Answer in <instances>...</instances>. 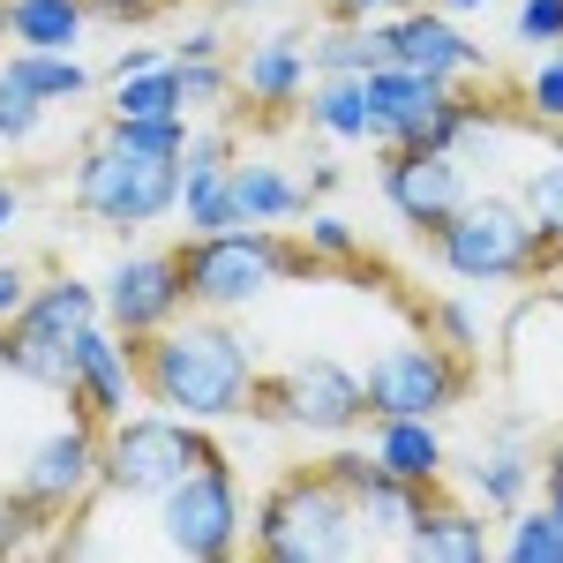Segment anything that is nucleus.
<instances>
[{"mask_svg":"<svg viewBox=\"0 0 563 563\" xmlns=\"http://www.w3.org/2000/svg\"><path fill=\"white\" fill-rule=\"evenodd\" d=\"M143 398L151 406H166V413H188V421H249L256 413V390H263V368L249 339L225 323V316H188L180 308L166 331H151L143 346Z\"/></svg>","mask_w":563,"mask_h":563,"instance_id":"nucleus-1","label":"nucleus"},{"mask_svg":"<svg viewBox=\"0 0 563 563\" xmlns=\"http://www.w3.org/2000/svg\"><path fill=\"white\" fill-rule=\"evenodd\" d=\"M180 256V286H188V308L203 316H241L256 308L263 294H278L286 278L316 271L301 241H286L278 225H225V233H188Z\"/></svg>","mask_w":563,"mask_h":563,"instance_id":"nucleus-2","label":"nucleus"},{"mask_svg":"<svg viewBox=\"0 0 563 563\" xmlns=\"http://www.w3.org/2000/svg\"><path fill=\"white\" fill-rule=\"evenodd\" d=\"M429 241H435V263H443L459 286H474V294H481V286H526V278H541V271L556 263V249L533 233L526 203H519V196H504V188L466 196Z\"/></svg>","mask_w":563,"mask_h":563,"instance_id":"nucleus-3","label":"nucleus"},{"mask_svg":"<svg viewBox=\"0 0 563 563\" xmlns=\"http://www.w3.org/2000/svg\"><path fill=\"white\" fill-rule=\"evenodd\" d=\"M203 459H218V443L203 435V421L166 413V406H135L113 429L98 435V496L113 504H158L180 474H196Z\"/></svg>","mask_w":563,"mask_h":563,"instance_id":"nucleus-4","label":"nucleus"},{"mask_svg":"<svg viewBox=\"0 0 563 563\" xmlns=\"http://www.w3.org/2000/svg\"><path fill=\"white\" fill-rule=\"evenodd\" d=\"M249 541L271 563H353L361 556V519H353V496L323 466L286 474L256 511H249Z\"/></svg>","mask_w":563,"mask_h":563,"instance_id":"nucleus-5","label":"nucleus"},{"mask_svg":"<svg viewBox=\"0 0 563 563\" xmlns=\"http://www.w3.org/2000/svg\"><path fill=\"white\" fill-rule=\"evenodd\" d=\"M68 196L90 225L106 233H143L158 218H174L180 203V158H158V151H129L121 135L106 129L98 143H84L76 174H68Z\"/></svg>","mask_w":563,"mask_h":563,"instance_id":"nucleus-6","label":"nucleus"},{"mask_svg":"<svg viewBox=\"0 0 563 563\" xmlns=\"http://www.w3.org/2000/svg\"><path fill=\"white\" fill-rule=\"evenodd\" d=\"M90 323H98V286L90 278H45V286H31V301L0 323L8 376L45 390V398H68V384H76V339Z\"/></svg>","mask_w":563,"mask_h":563,"instance_id":"nucleus-7","label":"nucleus"},{"mask_svg":"<svg viewBox=\"0 0 563 563\" xmlns=\"http://www.w3.org/2000/svg\"><path fill=\"white\" fill-rule=\"evenodd\" d=\"M151 511H158V549L180 563H225L249 541V496L225 459H203L196 474H180Z\"/></svg>","mask_w":563,"mask_h":563,"instance_id":"nucleus-8","label":"nucleus"},{"mask_svg":"<svg viewBox=\"0 0 563 563\" xmlns=\"http://www.w3.org/2000/svg\"><path fill=\"white\" fill-rule=\"evenodd\" d=\"M98 435H106V429H98L90 413L68 406L60 421L31 429V443L15 451V481H8V488H15L38 519L60 526L84 496H98Z\"/></svg>","mask_w":563,"mask_h":563,"instance_id":"nucleus-9","label":"nucleus"},{"mask_svg":"<svg viewBox=\"0 0 563 563\" xmlns=\"http://www.w3.org/2000/svg\"><path fill=\"white\" fill-rule=\"evenodd\" d=\"M361 398L376 421H398V413L435 421L466 398V353H451L443 339H398L361 368Z\"/></svg>","mask_w":563,"mask_h":563,"instance_id":"nucleus-10","label":"nucleus"},{"mask_svg":"<svg viewBox=\"0 0 563 563\" xmlns=\"http://www.w3.org/2000/svg\"><path fill=\"white\" fill-rule=\"evenodd\" d=\"M256 413H271L278 429H301V435H346L368 413V398H361V376H353L346 361L301 353V361H286L256 390Z\"/></svg>","mask_w":563,"mask_h":563,"instance_id":"nucleus-11","label":"nucleus"},{"mask_svg":"<svg viewBox=\"0 0 563 563\" xmlns=\"http://www.w3.org/2000/svg\"><path fill=\"white\" fill-rule=\"evenodd\" d=\"M376 188H384L390 218H398L406 233L429 241L435 225L474 196V174H466V158H451V151H406V143H384Z\"/></svg>","mask_w":563,"mask_h":563,"instance_id":"nucleus-12","label":"nucleus"},{"mask_svg":"<svg viewBox=\"0 0 563 563\" xmlns=\"http://www.w3.org/2000/svg\"><path fill=\"white\" fill-rule=\"evenodd\" d=\"M180 308H188V286H180V256H166V249H129L98 278V316L135 346L151 331H166Z\"/></svg>","mask_w":563,"mask_h":563,"instance_id":"nucleus-13","label":"nucleus"},{"mask_svg":"<svg viewBox=\"0 0 563 563\" xmlns=\"http://www.w3.org/2000/svg\"><path fill=\"white\" fill-rule=\"evenodd\" d=\"M376 31H384V60L398 68H413V76H435V84H466V76H488V53L481 38L459 31V15H443L429 0H413V8H398V15H376Z\"/></svg>","mask_w":563,"mask_h":563,"instance_id":"nucleus-14","label":"nucleus"},{"mask_svg":"<svg viewBox=\"0 0 563 563\" xmlns=\"http://www.w3.org/2000/svg\"><path fill=\"white\" fill-rule=\"evenodd\" d=\"M368 106H376V129L384 143H406V151H451V113H459V90L435 84V76H413V68H368Z\"/></svg>","mask_w":563,"mask_h":563,"instance_id":"nucleus-15","label":"nucleus"},{"mask_svg":"<svg viewBox=\"0 0 563 563\" xmlns=\"http://www.w3.org/2000/svg\"><path fill=\"white\" fill-rule=\"evenodd\" d=\"M68 406L90 413L98 429H113L121 413L143 406V361H135V339H121L106 316L76 339V384H68Z\"/></svg>","mask_w":563,"mask_h":563,"instance_id":"nucleus-16","label":"nucleus"},{"mask_svg":"<svg viewBox=\"0 0 563 563\" xmlns=\"http://www.w3.org/2000/svg\"><path fill=\"white\" fill-rule=\"evenodd\" d=\"M533 466H541V451H526V413H504L496 435H481V451L466 459V504L474 511H519L526 488H533Z\"/></svg>","mask_w":563,"mask_h":563,"instance_id":"nucleus-17","label":"nucleus"},{"mask_svg":"<svg viewBox=\"0 0 563 563\" xmlns=\"http://www.w3.org/2000/svg\"><path fill=\"white\" fill-rule=\"evenodd\" d=\"M233 84L249 90L263 113H286V106H301V90L316 84V68H308V38H301V31H263V38L241 53Z\"/></svg>","mask_w":563,"mask_h":563,"instance_id":"nucleus-18","label":"nucleus"},{"mask_svg":"<svg viewBox=\"0 0 563 563\" xmlns=\"http://www.w3.org/2000/svg\"><path fill=\"white\" fill-rule=\"evenodd\" d=\"M435 488L421 481H398V474H376L361 496H353V519H361V556H406V541H413V526L429 511Z\"/></svg>","mask_w":563,"mask_h":563,"instance_id":"nucleus-19","label":"nucleus"},{"mask_svg":"<svg viewBox=\"0 0 563 563\" xmlns=\"http://www.w3.org/2000/svg\"><path fill=\"white\" fill-rule=\"evenodd\" d=\"M406 556L413 563H488L496 556V533H488V519H481L474 504L429 496V511H421V526H413Z\"/></svg>","mask_w":563,"mask_h":563,"instance_id":"nucleus-20","label":"nucleus"},{"mask_svg":"<svg viewBox=\"0 0 563 563\" xmlns=\"http://www.w3.org/2000/svg\"><path fill=\"white\" fill-rule=\"evenodd\" d=\"M301 113L323 143H376L384 151V129H376V106H368V84L361 76H316L301 90Z\"/></svg>","mask_w":563,"mask_h":563,"instance_id":"nucleus-21","label":"nucleus"},{"mask_svg":"<svg viewBox=\"0 0 563 563\" xmlns=\"http://www.w3.org/2000/svg\"><path fill=\"white\" fill-rule=\"evenodd\" d=\"M376 466L398 481H421V488H435L443 481V466H451V443H443V429L435 421H421V413H398V421H376Z\"/></svg>","mask_w":563,"mask_h":563,"instance_id":"nucleus-22","label":"nucleus"},{"mask_svg":"<svg viewBox=\"0 0 563 563\" xmlns=\"http://www.w3.org/2000/svg\"><path fill=\"white\" fill-rule=\"evenodd\" d=\"M233 203H241V225H301L308 188L278 158H241L233 166Z\"/></svg>","mask_w":563,"mask_h":563,"instance_id":"nucleus-23","label":"nucleus"},{"mask_svg":"<svg viewBox=\"0 0 563 563\" xmlns=\"http://www.w3.org/2000/svg\"><path fill=\"white\" fill-rule=\"evenodd\" d=\"M90 31L84 0H8V45H31V53H76Z\"/></svg>","mask_w":563,"mask_h":563,"instance_id":"nucleus-24","label":"nucleus"},{"mask_svg":"<svg viewBox=\"0 0 563 563\" xmlns=\"http://www.w3.org/2000/svg\"><path fill=\"white\" fill-rule=\"evenodd\" d=\"M0 76H15V84L31 90V98H45V106H76V98H90V68L76 60V53L8 45V53H0Z\"/></svg>","mask_w":563,"mask_h":563,"instance_id":"nucleus-25","label":"nucleus"},{"mask_svg":"<svg viewBox=\"0 0 563 563\" xmlns=\"http://www.w3.org/2000/svg\"><path fill=\"white\" fill-rule=\"evenodd\" d=\"M308 68H316V76H368V68H384V31L331 15V31L308 38Z\"/></svg>","mask_w":563,"mask_h":563,"instance_id":"nucleus-26","label":"nucleus"},{"mask_svg":"<svg viewBox=\"0 0 563 563\" xmlns=\"http://www.w3.org/2000/svg\"><path fill=\"white\" fill-rule=\"evenodd\" d=\"M180 225L188 233H225V225H241V203H233V166H196V174H180Z\"/></svg>","mask_w":563,"mask_h":563,"instance_id":"nucleus-27","label":"nucleus"},{"mask_svg":"<svg viewBox=\"0 0 563 563\" xmlns=\"http://www.w3.org/2000/svg\"><path fill=\"white\" fill-rule=\"evenodd\" d=\"M113 121H166L180 113V84H174V53L158 68H135V76H113V98H106Z\"/></svg>","mask_w":563,"mask_h":563,"instance_id":"nucleus-28","label":"nucleus"},{"mask_svg":"<svg viewBox=\"0 0 563 563\" xmlns=\"http://www.w3.org/2000/svg\"><path fill=\"white\" fill-rule=\"evenodd\" d=\"M511 563H563V519L549 504H519L504 511V541H496Z\"/></svg>","mask_w":563,"mask_h":563,"instance_id":"nucleus-29","label":"nucleus"},{"mask_svg":"<svg viewBox=\"0 0 563 563\" xmlns=\"http://www.w3.org/2000/svg\"><path fill=\"white\" fill-rule=\"evenodd\" d=\"M511 196L526 203V218H533V233H541V241H549V249L563 256V151L549 158V166H533V174H526L519 188H511Z\"/></svg>","mask_w":563,"mask_h":563,"instance_id":"nucleus-30","label":"nucleus"},{"mask_svg":"<svg viewBox=\"0 0 563 563\" xmlns=\"http://www.w3.org/2000/svg\"><path fill=\"white\" fill-rule=\"evenodd\" d=\"M301 249H308V263H361V225L308 203L301 211Z\"/></svg>","mask_w":563,"mask_h":563,"instance_id":"nucleus-31","label":"nucleus"},{"mask_svg":"<svg viewBox=\"0 0 563 563\" xmlns=\"http://www.w3.org/2000/svg\"><path fill=\"white\" fill-rule=\"evenodd\" d=\"M519 106L541 129H563V45L533 53V68H526V84H519Z\"/></svg>","mask_w":563,"mask_h":563,"instance_id":"nucleus-32","label":"nucleus"},{"mask_svg":"<svg viewBox=\"0 0 563 563\" xmlns=\"http://www.w3.org/2000/svg\"><path fill=\"white\" fill-rule=\"evenodd\" d=\"M174 84H180V113H218L233 98V68L225 60H174Z\"/></svg>","mask_w":563,"mask_h":563,"instance_id":"nucleus-33","label":"nucleus"},{"mask_svg":"<svg viewBox=\"0 0 563 563\" xmlns=\"http://www.w3.org/2000/svg\"><path fill=\"white\" fill-rule=\"evenodd\" d=\"M45 113H53L45 98H31L15 76H0V143H8V151H15V143H38Z\"/></svg>","mask_w":563,"mask_h":563,"instance_id":"nucleus-34","label":"nucleus"},{"mask_svg":"<svg viewBox=\"0 0 563 563\" xmlns=\"http://www.w3.org/2000/svg\"><path fill=\"white\" fill-rule=\"evenodd\" d=\"M45 526L53 519H38L15 488H0V556H31V549H45Z\"/></svg>","mask_w":563,"mask_h":563,"instance_id":"nucleus-35","label":"nucleus"},{"mask_svg":"<svg viewBox=\"0 0 563 563\" xmlns=\"http://www.w3.org/2000/svg\"><path fill=\"white\" fill-rule=\"evenodd\" d=\"M429 323H435V339H443L451 353H481V339H488L481 308H474V301H459V294H451V301H435V308H429Z\"/></svg>","mask_w":563,"mask_h":563,"instance_id":"nucleus-36","label":"nucleus"},{"mask_svg":"<svg viewBox=\"0 0 563 563\" xmlns=\"http://www.w3.org/2000/svg\"><path fill=\"white\" fill-rule=\"evenodd\" d=\"M511 38H519L526 53L563 45V0H519V8H511Z\"/></svg>","mask_w":563,"mask_h":563,"instance_id":"nucleus-37","label":"nucleus"},{"mask_svg":"<svg viewBox=\"0 0 563 563\" xmlns=\"http://www.w3.org/2000/svg\"><path fill=\"white\" fill-rule=\"evenodd\" d=\"M323 474L339 481V488H346V496H361V488H368V481L384 474V466H376V451H361V443H339V451H331V459H323Z\"/></svg>","mask_w":563,"mask_h":563,"instance_id":"nucleus-38","label":"nucleus"},{"mask_svg":"<svg viewBox=\"0 0 563 563\" xmlns=\"http://www.w3.org/2000/svg\"><path fill=\"white\" fill-rule=\"evenodd\" d=\"M196 166H233V135L225 129H188V143H180V174H196Z\"/></svg>","mask_w":563,"mask_h":563,"instance_id":"nucleus-39","label":"nucleus"},{"mask_svg":"<svg viewBox=\"0 0 563 563\" xmlns=\"http://www.w3.org/2000/svg\"><path fill=\"white\" fill-rule=\"evenodd\" d=\"M90 23H158L174 0H84Z\"/></svg>","mask_w":563,"mask_h":563,"instance_id":"nucleus-40","label":"nucleus"},{"mask_svg":"<svg viewBox=\"0 0 563 563\" xmlns=\"http://www.w3.org/2000/svg\"><path fill=\"white\" fill-rule=\"evenodd\" d=\"M174 60H225V31L218 23H188L174 38Z\"/></svg>","mask_w":563,"mask_h":563,"instance_id":"nucleus-41","label":"nucleus"},{"mask_svg":"<svg viewBox=\"0 0 563 563\" xmlns=\"http://www.w3.org/2000/svg\"><path fill=\"white\" fill-rule=\"evenodd\" d=\"M23 301H31V263H8V256H0V323H8Z\"/></svg>","mask_w":563,"mask_h":563,"instance_id":"nucleus-42","label":"nucleus"},{"mask_svg":"<svg viewBox=\"0 0 563 563\" xmlns=\"http://www.w3.org/2000/svg\"><path fill=\"white\" fill-rule=\"evenodd\" d=\"M533 474H541V504L563 519V443H549V451H541V466H533Z\"/></svg>","mask_w":563,"mask_h":563,"instance_id":"nucleus-43","label":"nucleus"},{"mask_svg":"<svg viewBox=\"0 0 563 563\" xmlns=\"http://www.w3.org/2000/svg\"><path fill=\"white\" fill-rule=\"evenodd\" d=\"M398 8H413V0H331L339 23H376V15H398Z\"/></svg>","mask_w":563,"mask_h":563,"instance_id":"nucleus-44","label":"nucleus"},{"mask_svg":"<svg viewBox=\"0 0 563 563\" xmlns=\"http://www.w3.org/2000/svg\"><path fill=\"white\" fill-rule=\"evenodd\" d=\"M308 158H316V166H308V174H301V188H308V203H316V196H331V188H339V180H346V174H339V166H331L323 151H308Z\"/></svg>","mask_w":563,"mask_h":563,"instance_id":"nucleus-45","label":"nucleus"},{"mask_svg":"<svg viewBox=\"0 0 563 563\" xmlns=\"http://www.w3.org/2000/svg\"><path fill=\"white\" fill-rule=\"evenodd\" d=\"M15 225H23V188H15V180H0V241H8Z\"/></svg>","mask_w":563,"mask_h":563,"instance_id":"nucleus-46","label":"nucleus"},{"mask_svg":"<svg viewBox=\"0 0 563 563\" xmlns=\"http://www.w3.org/2000/svg\"><path fill=\"white\" fill-rule=\"evenodd\" d=\"M166 53L158 45H129V53H113V76H135V68H158Z\"/></svg>","mask_w":563,"mask_h":563,"instance_id":"nucleus-47","label":"nucleus"},{"mask_svg":"<svg viewBox=\"0 0 563 563\" xmlns=\"http://www.w3.org/2000/svg\"><path fill=\"white\" fill-rule=\"evenodd\" d=\"M429 8H443V15H481V8H496V0H429Z\"/></svg>","mask_w":563,"mask_h":563,"instance_id":"nucleus-48","label":"nucleus"},{"mask_svg":"<svg viewBox=\"0 0 563 563\" xmlns=\"http://www.w3.org/2000/svg\"><path fill=\"white\" fill-rule=\"evenodd\" d=\"M233 15H263V8H286V0H225Z\"/></svg>","mask_w":563,"mask_h":563,"instance_id":"nucleus-49","label":"nucleus"},{"mask_svg":"<svg viewBox=\"0 0 563 563\" xmlns=\"http://www.w3.org/2000/svg\"><path fill=\"white\" fill-rule=\"evenodd\" d=\"M0 38H8V0H0Z\"/></svg>","mask_w":563,"mask_h":563,"instance_id":"nucleus-50","label":"nucleus"}]
</instances>
